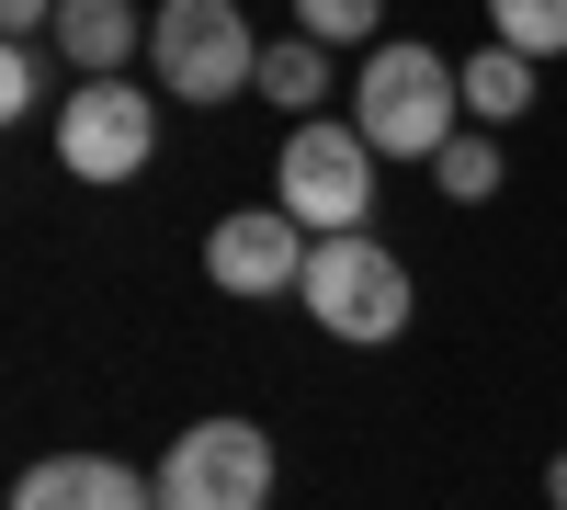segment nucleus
<instances>
[{"label":"nucleus","mask_w":567,"mask_h":510,"mask_svg":"<svg viewBox=\"0 0 567 510\" xmlns=\"http://www.w3.org/2000/svg\"><path fill=\"white\" fill-rule=\"evenodd\" d=\"M352 125L374 136V159H443L465 136V69L432 45H363Z\"/></svg>","instance_id":"f257e3e1"},{"label":"nucleus","mask_w":567,"mask_h":510,"mask_svg":"<svg viewBox=\"0 0 567 510\" xmlns=\"http://www.w3.org/2000/svg\"><path fill=\"white\" fill-rule=\"evenodd\" d=\"M296 306L329 341H398L409 330V261L374 239V227H341V239H307V284Z\"/></svg>","instance_id":"f03ea898"},{"label":"nucleus","mask_w":567,"mask_h":510,"mask_svg":"<svg viewBox=\"0 0 567 510\" xmlns=\"http://www.w3.org/2000/svg\"><path fill=\"white\" fill-rule=\"evenodd\" d=\"M272 205L307 227V239H341V227L374 216V136L341 125V114H307L272 159Z\"/></svg>","instance_id":"7ed1b4c3"},{"label":"nucleus","mask_w":567,"mask_h":510,"mask_svg":"<svg viewBox=\"0 0 567 510\" xmlns=\"http://www.w3.org/2000/svg\"><path fill=\"white\" fill-rule=\"evenodd\" d=\"M148 58H159L171 103H239V91H261V45H250L239 0H159Z\"/></svg>","instance_id":"20e7f679"},{"label":"nucleus","mask_w":567,"mask_h":510,"mask_svg":"<svg viewBox=\"0 0 567 510\" xmlns=\"http://www.w3.org/2000/svg\"><path fill=\"white\" fill-rule=\"evenodd\" d=\"M159 148V103L136 80H69L58 103V170L91 181V194H114V181H136Z\"/></svg>","instance_id":"39448f33"},{"label":"nucleus","mask_w":567,"mask_h":510,"mask_svg":"<svg viewBox=\"0 0 567 510\" xmlns=\"http://www.w3.org/2000/svg\"><path fill=\"white\" fill-rule=\"evenodd\" d=\"M272 499V431L261 420H194L159 454V510H261Z\"/></svg>","instance_id":"423d86ee"},{"label":"nucleus","mask_w":567,"mask_h":510,"mask_svg":"<svg viewBox=\"0 0 567 510\" xmlns=\"http://www.w3.org/2000/svg\"><path fill=\"white\" fill-rule=\"evenodd\" d=\"M205 284L216 295H296L307 284V227L284 205H239L205 227Z\"/></svg>","instance_id":"0eeeda50"},{"label":"nucleus","mask_w":567,"mask_h":510,"mask_svg":"<svg viewBox=\"0 0 567 510\" xmlns=\"http://www.w3.org/2000/svg\"><path fill=\"white\" fill-rule=\"evenodd\" d=\"M12 510H159V488L114 454H45V466H23Z\"/></svg>","instance_id":"6e6552de"},{"label":"nucleus","mask_w":567,"mask_h":510,"mask_svg":"<svg viewBox=\"0 0 567 510\" xmlns=\"http://www.w3.org/2000/svg\"><path fill=\"white\" fill-rule=\"evenodd\" d=\"M58 58L80 69V80H125V58H148V12L136 0H58Z\"/></svg>","instance_id":"1a4fd4ad"},{"label":"nucleus","mask_w":567,"mask_h":510,"mask_svg":"<svg viewBox=\"0 0 567 510\" xmlns=\"http://www.w3.org/2000/svg\"><path fill=\"white\" fill-rule=\"evenodd\" d=\"M261 103H284L296 125L329 103V45H318V34H284V45H261Z\"/></svg>","instance_id":"9d476101"},{"label":"nucleus","mask_w":567,"mask_h":510,"mask_svg":"<svg viewBox=\"0 0 567 510\" xmlns=\"http://www.w3.org/2000/svg\"><path fill=\"white\" fill-rule=\"evenodd\" d=\"M465 114H477V125L534 114V58H523V45H488V58H465Z\"/></svg>","instance_id":"9b49d317"},{"label":"nucleus","mask_w":567,"mask_h":510,"mask_svg":"<svg viewBox=\"0 0 567 510\" xmlns=\"http://www.w3.org/2000/svg\"><path fill=\"white\" fill-rule=\"evenodd\" d=\"M58 45H45V34H12V45H0V114H12V125H34L45 114V91H58Z\"/></svg>","instance_id":"f8f14e48"},{"label":"nucleus","mask_w":567,"mask_h":510,"mask_svg":"<svg viewBox=\"0 0 567 510\" xmlns=\"http://www.w3.org/2000/svg\"><path fill=\"white\" fill-rule=\"evenodd\" d=\"M488 23H499V45H523L534 69L567 58V0H488Z\"/></svg>","instance_id":"ddd939ff"},{"label":"nucleus","mask_w":567,"mask_h":510,"mask_svg":"<svg viewBox=\"0 0 567 510\" xmlns=\"http://www.w3.org/2000/svg\"><path fill=\"white\" fill-rule=\"evenodd\" d=\"M296 34H318V45H374V34H386V0H296Z\"/></svg>","instance_id":"4468645a"},{"label":"nucleus","mask_w":567,"mask_h":510,"mask_svg":"<svg viewBox=\"0 0 567 510\" xmlns=\"http://www.w3.org/2000/svg\"><path fill=\"white\" fill-rule=\"evenodd\" d=\"M432 181H443L454 205H488L499 194V148H488V136H454V148L432 159Z\"/></svg>","instance_id":"2eb2a0df"},{"label":"nucleus","mask_w":567,"mask_h":510,"mask_svg":"<svg viewBox=\"0 0 567 510\" xmlns=\"http://www.w3.org/2000/svg\"><path fill=\"white\" fill-rule=\"evenodd\" d=\"M0 23L12 34H58V0H0Z\"/></svg>","instance_id":"dca6fc26"},{"label":"nucleus","mask_w":567,"mask_h":510,"mask_svg":"<svg viewBox=\"0 0 567 510\" xmlns=\"http://www.w3.org/2000/svg\"><path fill=\"white\" fill-rule=\"evenodd\" d=\"M545 499H556V510H567V454H556V466H545Z\"/></svg>","instance_id":"f3484780"}]
</instances>
